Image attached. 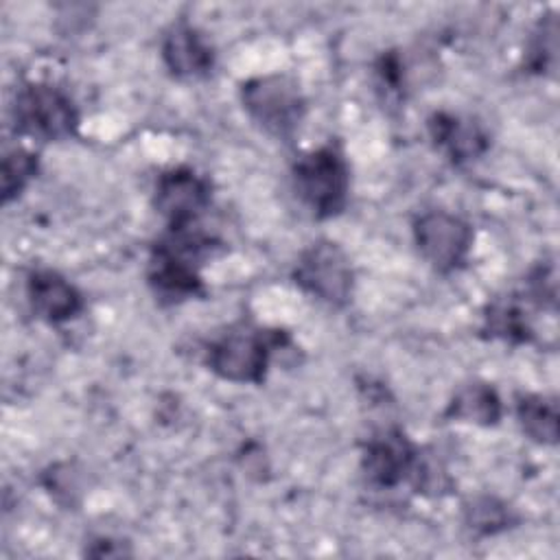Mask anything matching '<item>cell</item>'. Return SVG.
<instances>
[{
	"label": "cell",
	"instance_id": "7",
	"mask_svg": "<svg viewBox=\"0 0 560 560\" xmlns=\"http://www.w3.org/2000/svg\"><path fill=\"white\" fill-rule=\"evenodd\" d=\"M413 241L420 256L440 273L459 269L472 247V228L446 210H427L413 221Z\"/></svg>",
	"mask_w": 560,
	"mask_h": 560
},
{
	"label": "cell",
	"instance_id": "10",
	"mask_svg": "<svg viewBox=\"0 0 560 560\" xmlns=\"http://www.w3.org/2000/svg\"><path fill=\"white\" fill-rule=\"evenodd\" d=\"M162 61L177 79H203L214 68L210 42L190 22L177 20L162 35Z\"/></svg>",
	"mask_w": 560,
	"mask_h": 560
},
{
	"label": "cell",
	"instance_id": "2",
	"mask_svg": "<svg viewBox=\"0 0 560 560\" xmlns=\"http://www.w3.org/2000/svg\"><path fill=\"white\" fill-rule=\"evenodd\" d=\"M293 188L317 219L337 217L350 195V168L335 144L317 147L293 164Z\"/></svg>",
	"mask_w": 560,
	"mask_h": 560
},
{
	"label": "cell",
	"instance_id": "16",
	"mask_svg": "<svg viewBox=\"0 0 560 560\" xmlns=\"http://www.w3.org/2000/svg\"><path fill=\"white\" fill-rule=\"evenodd\" d=\"M464 523L477 536H494L510 529L516 516L505 501L492 494H477L464 503Z\"/></svg>",
	"mask_w": 560,
	"mask_h": 560
},
{
	"label": "cell",
	"instance_id": "1",
	"mask_svg": "<svg viewBox=\"0 0 560 560\" xmlns=\"http://www.w3.org/2000/svg\"><path fill=\"white\" fill-rule=\"evenodd\" d=\"M212 247V238L195 230V225L168 228L153 245L147 265V280L153 293L168 304L203 295L199 267Z\"/></svg>",
	"mask_w": 560,
	"mask_h": 560
},
{
	"label": "cell",
	"instance_id": "17",
	"mask_svg": "<svg viewBox=\"0 0 560 560\" xmlns=\"http://www.w3.org/2000/svg\"><path fill=\"white\" fill-rule=\"evenodd\" d=\"M523 63L534 74H553L558 66V18L553 11L540 15L525 46Z\"/></svg>",
	"mask_w": 560,
	"mask_h": 560
},
{
	"label": "cell",
	"instance_id": "9",
	"mask_svg": "<svg viewBox=\"0 0 560 560\" xmlns=\"http://www.w3.org/2000/svg\"><path fill=\"white\" fill-rule=\"evenodd\" d=\"M420 448L398 427H387L368 438L361 455V470L368 483L389 490L413 472Z\"/></svg>",
	"mask_w": 560,
	"mask_h": 560
},
{
	"label": "cell",
	"instance_id": "14",
	"mask_svg": "<svg viewBox=\"0 0 560 560\" xmlns=\"http://www.w3.org/2000/svg\"><path fill=\"white\" fill-rule=\"evenodd\" d=\"M483 332L510 343H525L534 335L527 311L516 295L497 298L486 306Z\"/></svg>",
	"mask_w": 560,
	"mask_h": 560
},
{
	"label": "cell",
	"instance_id": "19",
	"mask_svg": "<svg viewBox=\"0 0 560 560\" xmlns=\"http://www.w3.org/2000/svg\"><path fill=\"white\" fill-rule=\"evenodd\" d=\"M88 556H96V558H103V556H129L131 551L125 549V545L120 540H112V538H96L92 542L90 549H85Z\"/></svg>",
	"mask_w": 560,
	"mask_h": 560
},
{
	"label": "cell",
	"instance_id": "13",
	"mask_svg": "<svg viewBox=\"0 0 560 560\" xmlns=\"http://www.w3.org/2000/svg\"><path fill=\"white\" fill-rule=\"evenodd\" d=\"M444 416L451 420L470 422L477 427H494L503 416V405L492 385L472 381L468 385H462L455 392Z\"/></svg>",
	"mask_w": 560,
	"mask_h": 560
},
{
	"label": "cell",
	"instance_id": "11",
	"mask_svg": "<svg viewBox=\"0 0 560 560\" xmlns=\"http://www.w3.org/2000/svg\"><path fill=\"white\" fill-rule=\"evenodd\" d=\"M26 298L33 313L48 324L68 322L83 311L79 289L55 269H33L26 278Z\"/></svg>",
	"mask_w": 560,
	"mask_h": 560
},
{
	"label": "cell",
	"instance_id": "15",
	"mask_svg": "<svg viewBox=\"0 0 560 560\" xmlns=\"http://www.w3.org/2000/svg\"><path fill=\"white\" fill-rule=\"evenodd\" d=\"M516 418L523 433L538 442L553 446L558 442V402L545 394H521L516 398Z\"/></svg>",
	"mask_w": 560,
	"mask_h": 560
},
{
	"label": "cell",
	"instance_id": "8",
	"mask_svg": "<svg viewBox=\"0 0 560 560\" xmlns=\"http://www.w3.org/2000/svg\"><path fill=\"white\" fill-rule=\"evenodd\" d=\"M212 201L210 182L190 166H173L164 171L153 188V208L168 228L195 225Z\"/></svg>",
	"mask_w": 560,
	"mask_h": 560
},
{
	"label": "cell",
	"instance_id": "18",
	"mask_svg": "<svg viewBox=\"0 0 560 560\" xmlns=\"http://www.w3.org/2000/svg\"><path fill=\"white\" fill-rule=\"evenodd\" d=\"M37 168H39V162L33 151L18 147V149L4 153V158H2V201L9 203L11 199H15L26 188V184L37 175Z\"/></svg>",
	"mask_w": 560,
	"mask_h": 560
},
{
	"label": "cell",
	"instance_id": "6",
	"mask_svg": "<svg viewBox=\"0 0 560 560\" xmlns=\"http://www.w3.org/2000/svg\"><path fill=\"white\" fill-rule=\"evenodd\" d=\"M293 282L330 306H343L350 302L354 289L350 256L335 241L319 238L300 254Z\"/></svg>",
	"mask_w": 560,
	"mask_h": 560
},
{
	"label": "cell",
	"instance_id": "12",
	"mask_svg": "<svg viewBox=\"0 0 560 560\" xmlns=\"http://www.w3.org/2000/svg\"><path fill=\"white\" fill-rule=\"evenodd\" d=\"M429 133L438 149L453 164H466L488 151V133L475 118H464L451 112H435L429 118Z\"/></svg>",
	"mask_w": 560,
	"mask_h": 560
},
{
	"label": "cell",
	"instance_id": "4",
	"mask_svg": "<svg viewBox=\"0 0 560 560\" xmlns=\"http://www.w3.org/2000/svg\"><path fill=\"white\" fill-rule=\"evenodd\" d=\"M241 103L247 116L269 136L289 140L300 129L306 101L289 74H262L241 85Z\"/></svg>",
	"mask_w": 560,
	"mask_h": 560
},
{
	"label": "cell",
	"instance_id": "3",
	"mask_svg": "<svg viewBox=\"0 0 560 560\" xmlns=\"http://www.w3.org/2000/svg\"><path fill=\"white\" fill-rule=\"evenodd\" d=\"M289 343L282 330H262L252 326H238L208 346V368L230 383L265 381L269 359L273 350Z\"/></svg>",
	"mask_w": 560,
	"mask_h": 560
},
{
	"label": "cell",
	"instance_id": "5",
	"mask_svg": "<svg viewBox=\"0 0 560 560\" xmlns=\"http://www.w3.org/2000/svg\"><path fill=\"white\" fill-rule=\"evenodd\" d=\"M11 116L15 133L39 142L66 140L79 127V112L70 94L42 81L18 90Z\"/></svg>",
	"mask_w": 560,
	"mask_h": 560
}]
</instances>
